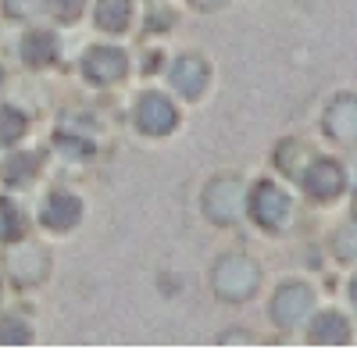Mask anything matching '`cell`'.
Returning a JSON list of instances; mask_svg holds the SVG:
<instances>
[{
  "instance_id": "277c9868",
  "label": "cell",
  "mask_w": 357,
  "mask_h": 357,
  "mask_svg": "<svg viewBox=\"0 0 357 357\" xmlns=\"http://www.w3.org/2000/svg\"><path fill=\"white\" fill-rule=\"evenodd\" d=\"M126 54L122 50H114V47H93L86 57H82V72L89 82H97V86H107V82H118L126 75Z\"/></svg>"
},
{
  "instance_id": "ac0fdd59",
  "label": "cell",
  "mask_w": 357,
  "mask_h": 357,
  "mask_svg": "<svg viewBox=\"0 0 357 357\" xmlns=\"http://www.w3.org/2000/svg\"><path fill=\"white\" fill-rule=\"evenodd\" d=\"M4 11L11 18H33L43 11V0H4Z\"/></svg>"
},
{
  "instance_id": "52a82bcc",
  "label": "cell",
  "mask_w": 357,
  "mask_h": 357,
  "mask_svg": "<svg viewBox=\"0 0 357 357\" xmlns=\"http://www.w3.org/2000/svg\"><path fill=\"white\" fill-rule=\"evenodd\" d=\"M304 186L314 200H333L343 190V172L336 161H314L311 172L304 175Z\"/></svg>"
},
{
  "instance_id": "ffe728a7",
  "label": "cell",
  "mask_w": 357,
  "mask_h": 357,
  "mask_svg": "<svg viewBox=\"0 0 357 357\" xmlns=\"http://www.w3.org/2000/svg\"><path fill=\"white\" fill-rule=\"evenodd\" d=\"M336 247L343 257H357V225H347L340 236H336Z\"/></svg>"
},
{
  "instance_id": "2e32d148",
  "label": "cell",
  "mask_w": 357,
  "mask_h": 357,
  "mask_svg": "<svg viewBox=\"0 0 357 357\" xmlns=\"http://www.w3.org/2000/svg\"><path fill=\"white\" fill-rule=\"evenodd\" d=\"M25 136V114L18 107H0V146L18 143Z\"/></svg>"
},
{
  "instance_id": "30bf717a",
  "label": "cell",
  "mask_w": 357,
  "mask_h": 357,
  "mask_svg": "<svg viewBox=\"0 0 357 357\" xmlns=\"http://www.w3.org/2000/svg\"><path fill=\"white\" fill-rule=\"evenodd\" d=\"M325 129L340 143H357V97H343L325 114Z\"/></svg>"
},
{
  "instance_id": "ba28073f",
  "label": "cell",
  "mask_w": 357,
  "mask_h": 357,
  "mask_svg": "<svg viewBox=\"0 0 357 357\" xmlns=\"http://www.w3.org/2000/svg\"><path fill=\"white\" fill-rule=\"evenodd\" d=\"M307 307H311V289L307 286H286L272 301V314H275L279 325H286V329L301 321L307 314Z\"/></svg>"
},
{
  "instance_id": "9c48e42d",
  "label": "cell",
  "mask_w": 357,
  "mask_h": 357,
  "mask_svg": "<svg viewBox=\"0 0 357 357\" xmlns=\"http://www.w3.org/2000/svg\"><path fill=\"white\" fill-rule=\"evenodd\" d=\"M172 86L183 97H200L204 86H207V65L200 61V57H193V54L178 57L175 68H172Z\"/></svg>"
},
{
  "instance_id": "cb8c5ba5",
  "label": "cell",
  "mask_w": 357,
  "mask_h": 357,
  "mask_svg": "<svg viewBox=\"0 0 357 357\" xmlns=\"http://www.w3.org/2000/svg\"><path fill=\"white\" fill-rule=\"evenodd\" d=\"M0 296H4V286H0Z\"/></svg>"
},
{
  "instance_id": "44dd1931",
  "label": "cell",
  "mask_w": 357,
  "mask_h": 357,
  "mask_svg": "<svg viewBox=\"0 0 357 357\" xmlns=\"http://www.w3.org/2000/svg\"><path fill=\"white\" fill-rule=\"evenodd\" d=\"M350 296H354V301H357V279H354V286H350Z\"/></svg>"
},
{
  "instance_id": "5bb4252c",
  "label": "cell",
  "mask_w": 357,
  "mask_h": 357,
  "mask_svg": "<svg viewBox=\"0 0 357 357\" xmlns=\"http://www.w3.org/2000/svg\"><path fill=\"white\" fill-rule=\"evenodd\" d=\"M22 232H25L22 211H18V207H15L8 197H0V243H15Z\"/></svg>"
},
{
  "instance_id": "8fae6325",
  "label": "cell",
  "mask_w": 357,
  "mask_h": 357,
  "mask_svg": "<svg viewBox=\"0 0 357 357\" xmlns=\"http://www.w3.org/2000/svg\"><path fill=\"white\" fill-rule=\"evenodd\" d=\"M22 57H25V65L43 68V65H50L57 57V40L47 33V29H36V33H29L22 40Z\"/></svg>"
},
{
  "instance_id": "d6986e66",
  "label": "cell",
  "mask_w": 357,
  "mask_h": 357,
  "mask_svg": "<svg viewBox=\"0 0 357 357\" xmlns=\"http://www.w3.org/2000/svg\"><path fill=\"white\" fill-rule=\"evenodd\" d=\"M82 4H86V0H50L54 15H57V18H65V22L79 18V15H82Z\"/></svg>"
},
{
  "instance_id": "6da1fadb",
  "label": "cell",
  "mask_w": 357,
  "mask_h": 357,
  "mask_svg": "<svg viewBox=\"0 0 357 357\" xmlns=\"http://www.w3.org/2000/svg\"><path fill=\"white\" fill-rule=\"evenodd\" d=\"M257 286V268L247 261V257H225L218 261L215 268V289L225 296V301H243V296H250Z\"/></svg>"
},
{
  "instance_id": "3957f363",
  "label": "cell",
  "mask_w": 357,
  "mask_h": 357,
  "mask_svg": "<svg viewBox=\"0 0 357 357\" xmlns=\"http://www.w3.org/2000/svg\"><path fill=\"white\" fill-rule=\"evenodd\" d=\"M178 122V111L172 107L168 97L161 93H143L139 97V107H136V126L146 132V136H168Z\"/></svg>"
},
{
  "instance_id": "9a60e30c",
  "label": "cell",
  "mask_w": 357,
  "mask_h": 357,
  "mask_svg": "<svg viewBox=\"0 0 357 357\" xmlns=\"http://www.w3.org/2000/svg\"><path fill=\"white\" fill-rule=\"evenodd\" d=\"M40 172V158L36 154H15L4 161V168H0V175L8 178V183H25V178H33Z\"/></svg>"
},
{
  "instance_id": "e0dca14e",
  "label": "cell",
  "mask_w": 357,
  "mask_h": 357,
  "mask_svg": "<svg viewBox=\"0 0 357 357\" xmlns=\"http://www.w3.org/2000/svg\"><path fill=\"white\" fill-rule=\"evenodd\" d=\"M29 336H33V325H29L25 318L8 314L4 321H0V343H29Z\"/></svg>"
},
{
  "instance_id": "4fadbf2b",
  "label": "cell",
  "mask_w": 357,
  "mask_h": 357,
  "mask_svg": "<svg viewBox=\"0 0 357 357\" xmlns=\"http://www.w3.org/2000/svg\"><path fill=\"white\" fill-rule=\"evenodd\" d=\"M347 336H350V325L336 311H321V318L311 325V340H318V343H343Z\"/></svg>"
},
{
  "instance_id": "7402d4cb",
  "label": "cell",
  "mask_w": 357,
  "mask_h": 357,
  "mask_svg": "<svg viewBox=\"0 0 357 357\" xmlns=\"http://www.w3.org/2000/svg\"><path fill=\"white\" fill-rule=\"evenodd\" d=\"M354 218H357V197H354Z\"/></svg>"
},
{
  "instance_id": "603a6c76",
  "label": "cell",
  "mask_w": 357,
  "mask_h": 357,
  "mask_svg": "<svg viewBox=\"0 0 357 357\" xmlns=\"http://www.w3.org/2000/svg\"><path fill=\"white\" fill-rule=\"evenodd\" d=\"M0 82H4V72H0Z\"/></svg>"
},
{
  "instance_id": "5b68a950",
  "label": "cell",
  "mask_w": 357,
  "mask_h": 357,
  "mask_svg": "<svg viewBox=\"0 0 357 357\" xmlns=\"http://www.w3.org/2000/svg\"><path fill=\"white\" fill-rule=\"evenodd\" d=\"M43 225L47 229H54V232H68V229H75L79 225V218H82V200L75 197V193H65V190H57V193H50L47 197V204H43Z\"/></svg>"
},
{
  "instance_id": "7c38bea8",
  "label": "cell",
  "mask_w": 357,
  "mask_h": 357,
  "mask_svg": "<svg viewBox=\"0 0 357 357\" xmlns=\"http://www.w3.org/2000/svg\"><path fill=\"white\" fill-rule=\"evenodd\" d=\"M129 18H132L129 0H97V25L104 33H122V29H129Z\"/></svg>"
},
{
  "instance_id": "8992f818",
  "label": "cell",
  "mask_w": 357,
  "mask_h": 357,
  "mask_svg": "<svg viewBox=\"0 0 357 357\" xmlns=\"http://www.w3.org/2000/svg\"><path fill=\"white\" fill-rule=\"evenodd\" d=\"M236 207H240V183H236V178H218V183H211V190L204 197V211L215 222H229V218H236Z\"/></svg>"
},
{
  "instance_id": "7a4b0ae2",
  "label": "cell",
  "mask_w": 357,
  "mask_h": 357,
  "mask_svg": "<svg viewBox=\"0 0 357 357\" xmlns=\"http://www.w3.org/2000/svg\"><path fill=\"white\" fill-rule=\"evenodd\" d=\"M250 215L264 229H282L286 218H289V197L279 186H272V183H261L250 193Z\"/></svg>"
}]
</instances>
